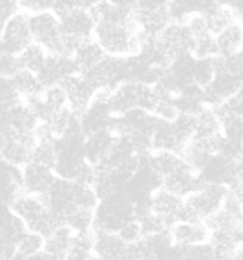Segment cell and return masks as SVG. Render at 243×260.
I'll use <instances>...</instances> for the list:
<instances>
[{
	"label": "cell",
	"instance_id": "21",
	"mask_svg": "<svg viewBox=\"0 0 243 260\" xmlns=\"http://www.w3.org/2000/svg\"><path fill=\"white\" fill-rule=\"evenodd\" d=\"M94 233V232H93ZM124 241L117 233H94V256L101 260H123L126 251Z\"/></svg>",
	"mask_w": 243,
	"mask_h": 260
},
{
	"label": "cell",
	"instance_id": "2",
	"mask_svg": "<svg viewBox=\"0 0 243 260\" xmlns=\"http://www.w3.org/2000/svg\"><path fill=\"white\" fill-rule=\"evenodd\" d=\"M228 192V186L201 183L196 191L185 197L183 221H205L221 209Z\"/></svg>",
	"mask_w": 243,
	"mask_h": 260
},
{
	"label": "cell",
	"instance_id": "11",
	"mask_svg": "<svg viewBox=\"0 0 243 260\" xmlns=\"http://www.w3.org/2000/svg\"><path fill=\"white\" fill-rule=\"evenodd\" d=\"M28 232L25 222L8 207L2 211V260H8L16 252L17 245Z\"/></svg>",
	"mask_w": 243,
	"mask_h": 260
},
{
	"label": "cell",
	"instance_id": "19",
	"mask_svg": "<svg viewBox=\"0 0 243 260\" xmlns=\"http://www.w3.org/2000/svg\"><path fill=\"white\" fill-rule=\"evenodd\" d=\"M73 181L57 177L50 190L43 196L49 209L53 213L59 215L62 220L64 215L73 208V203H72V201H73Z\"/></svg>",
	"mask_w": 243,
	"mask_h": 260
},
{
	"label": "cell",
	"instance_id": "9",
	"mask_svg": "<svg viewBox=\"0 0 243 260\" xmlns=\"http://www.w3.org/2000/svg\"><path fill=\"white\" fill-rule=\"evenodd\" d=\"M185 198L163 189L156 190L150 197V210L162 218L169 227L177 222L183 221Z\"/></svg>",
	"mask_w": 243,
	"mask_h": 260
},
{
	"label": "cell",
	"instance_id": "36",
	"mask_svg": "<svg viewBox=\"0 0 243 260\" xmlns=\"http://www.w3.org/2000/svg\"><path fill=\"white\" fill-rule=\"evenodd\" d=\"M41 98H42L43 104L46 105L48 111L51 114V117H53V115L55 114V112L68 108L67 93L66 91H64L62 84L54 85V86L44 88Z\"/></svg>",
	"mask_w": 243,
	"mask_h": 260
},
{
	"label": "cell",
	"instance_id": "17",
	"mask_svg": "<svg viewBox=\"0 0 243 260\" xmlns=\"http://www.w3.org/2000/svg\"><path fill=\"white\" fill-rule=\"evenodd\" d=\"M141 85L140 81H125L111 92L109 107L112 115L123 116L133 109H138Z\"/></svg>",
	"mask_w": 243,
	"mask_h": 260
},
{
	"label": "cell",
	"instance_id": "49",
	"mask_svg": "<svg viewBox=\"0 0 243 260\" xmlns=\"http://www.w3.org/2000/svg\"><path fill=\"white\" fill-rule=\"evenodd\" d=\"M236 167H237V172L239 178L243 177V153L241 154V156L236 160Z\"/></svg>",
	"mask_w": 243,
	"mask_h": 260
},
{
	"label": "cell",
	"instance_id": "47",
	"mask_svg": "<svg viewBox=\"0 0 243 260\" xmlns=\"http://www.w3.org/2000/svg\"><path fill=\"white\" fill-rule=\"evenodd\" d=\"M184 260H212L210 244L184 248Z\"/></svg>",
	"mask_w": 243,
	"mask_h": 260
},
{
	"label": "cell",
	"instance_id": "28",
	"mask_svg": "<svg viewBox=\"0 0 243 260\" xmlns=\"http://www.w3.org/2000/svg\"><path fill=\"white\" fill-rule=\"evenodd\" d=\"M215 37L216 43H217L218 56H232L243 49V31L238 22L234 23Z\"/></svg>",
	"mask_w": 243,
	"mask_h": 260
},
{
	"label": "cell",
	"instance_id": "14",
	"mask_svg": "<svg viewBox=\"0 0 243 260\" xmlns=\"http://www.w3.org/2000/svg\"><path fill=\"white\" fill-rule=\"evenodd\" d=\"M40 122L25 102L2 109V130H11L18 134H33Z\"/></svg>",
	"mask_w": 243,
	"mask_h": 260
},
{
	"label": "cell",
	"instance_id": "50",
	"mask_svg": "<svg viewBox=\"0 0 243 260\" xmlns=\"http://www.w3.org/2000/svg\"><path fill=\"white\" fill-rule=\"evenodd\" d=\"M238 23H239V25H241V28H242V31H243V17H241V18L238 19Z\"/></svg>",
	"mask_w": 243,
	"mask_h": 260
},
{
	"label": "cell",
	"instance_id": "43",
	"mask_svg": "<svg viewBox=\"0 0 243 260\" xmlns=\"http://www.w3.org/2000/svg\"><path fill=\"white\" fill-rule=\"evenodd\" d=\"M215 110L217 111L220 117L224 115H235L243 118V88L229 98L223 104H221L220 107L215 108Z\"/></svg>",
	"mask_w": 243,
	"mask_h": 260
},
{
	"label": "cell",
	"instance_id": "34",
	"mask_svg": "<svg viewBox=\"0 0 243 260\" xmlns=\"http://www.w3.org/2000/svg\"><path fill=\"white\" fill-rule=\"evenodd\" d=\"M63 223L70 227L75 234L78 233L91 232L93 229L94 223V213L81 209H72L64 215Z\"/></svg>",
	"mask_w": 243,
	"mask_h": 260
},
{
	"label": "cell",
	"instance_id": "29",
	"mask_svg": "<svg viewBox=\"0 0 243 260\" xmlns=\"http://www.w3.org/2000/svg\"><path fill=\"white\" fill-rule=\"evenodd\" d=\"M218 134H222V119L220 115L214 108L205 107L196 115V135L194 138H205V136Z\"/></svg>",
	"mask_w": 243,
	"mask_h": 260
},
{
	"label": "cell",
	"instance_id": "23",
	"mask_svg": "<svg viewBox=\"0 0 243 260\" xmlns=\"http://www.w3.org/2000/svg\"><path fill=\"white\" fill-rule=\"evenodd\" d=\"M188 143L183 141L173 128L172 122L160 119L152 139V152L155 150H169L181 154Z\"/></svg>",
	"mask_w": 243,
	"mask_h": 260
},
{
	"label": "cell",
	"instance_id": "20",
	"mask_svg": "<svg viewBox=\"0 0 243 260\" xmlns=\"http://www.w3.org/2000/svg\"><path fill=\"white\" fill-rule=\"evenodd\" d=\"M150 165L155 172L162 178L173 176V174L184 172L191 169V166L186 162L184 156L179 153L169 152V150H155L149 155ZM194 171V170H193Z\"/></svg>",
	"mask_w": 243,
	"mask_h": 260
},
{
	"label": "cell",
	"instance_id": "41",
	"mask_svg": "<svg viewBox=\"0 0 243 260\" xmlns=\"http://www.w3.org/2000/svg\"><path fill=\"white\" fill-rule=\"evenodd\" d=\"M2 92H0V97H2V109H9L18 105L24 102V99L17 90L12 79L8 78H2Z\"/></svg>",
	"mask_w": 243,
	"mask_h": 260
},
{
	"label": "cell",
	"instance_id": "4",
	"mask_svg": "<svg viewBox=\"0 0 243 260\" xmlns=\"http://www.w3.org/2000/svg\"><path fill=\"white\" fill-rule=\"evenodd\" d=\"M0 49L2 54L20 55L30 44L33 43L31 28H30V16L19 11L17 15L0 28Z\"/></svg>",
	"mask_w": 243,
	"mask_h": 260
},
{
	"label": "cell",
	"instance_id": "24",
	"mask_svg": "<svg viewBox=\"0 0 243 260\" xmlns=\"http://www.w3.org/2000/svg\"><path fill=\"white\" fill-rule=\"evenodd\" d=\"M106 56L108 55H106L104 49L99 46V43L93 37V39L85 40L84 42H81L75 51L73 59L75 64H77L78 73L84 74L102 62Z\"/></svg>",
	"mask_w": 243,
	"mask_h": 260
},
{
	"label": "cell",
	"instance_id": "37",
	"mask_svg": "<svg viewBox=\"0 0 243 260\" xmlns=\"http://www.w3.org/2000/svg\"><path fill=\"white\" fill-rule=\"evenodd\" d=\"M216 57L194 61L192 70V83L206 88L212 83L216 75Z\"/></svg>",
	"mask_w": 243,
	"mask_h": 260
},
{
	"label": "cell",
	"instance_id": "1",
	"mask_svg": "<svg viewBox=\"0 0 243 260\" xmlns=\"http://www.w3.org/2000/svg\"><path fill=\"white\" fill-rule=\"evenodd\" d=\"M10 209L25 222L28 231L49 237L57 227L63 223L59 215L53 213L43 196L24 192L10 205Z\"/></svg>",
	"mask_w": 243,
	"mask_h": 260
},
{
	"label": "cell",
	"instance_id": "8",
	"mask_svg": "<svg viewBox=\"0 0 243 260\" xmlns=\"http://www.w3.org/2000/svg\"><path fill=\"white\" fill-rule=\"evenodd\" d=\"M92 4L93 2H78L73 10L60 18L63 34L81 41L93 39L97 24L90 12Z\"/></svg>",
	"mask_w": 243,
	"mask_h": 260
},
{
	"label": "cell",
	"instance_id": "35",
	"mask_svg": "<svg viewBox=\"0 0 243 260\" xmlns=\"http://www.w3.org/2000/svg\"><path fill=\"white\" fill-rule=\"evenodd\" d=\"M44 245H46V238L43 235L28 231L19 240L16 252L23 258L29 260L32 256L42 253L44 251Z\"/></svg>",
	"mask_w": 243,
	"mask_h": 260
},
{
	"label": "cell",
	"instance_id": "42",
	"mask_svg": "<svg viewBox=\"0 0 243 260\" xmlns=\"http://www.w3.org/2000/svg\"><path fill=\"white\" fill-rule=\"evenodd\" d=\"M137 220L141 222L143 233H145V238L150 237V235L159 234V233L168 232L170 228L162 218L152 213V210L148 214H146L145 216L137 218Z\"/></svg>",
	"mask_w": 243,
	"mask_h": 260
},
{
	"label": "cell",
	"instance_id": "46",
	"mask_svg": "<svg viewBox=\"0 0 243 260\" xmlns=\"http://www.w3.org/2000/svg\"><path fill=\"white\" fill-rule=\"evenodd\" d=\"M18 4L20 11L31 16L37 15V13L51 11L54 2H50V0H19Z\"/></svg>",
	"mask_w": 243,
	"mask_h": 260
},
{
	"label": "cell",
	"instance_id": "6",
	"mask_svg": "<svg viewBox=\"0 0 243 260\" xmlns=\"http://www.w3.org/2000/svg\"><path fill=\"white\" fill-rule=\"evenodd\" d=\"M194 37L184 22H170L157 37V47L163 55L172 61L191 54Z\"/></svg>",
	"mask_w": 243,
	"mask_h": 260
},
{
	"label": "cell",
	"instance_id": "31",
	"mask_svg": "<svg viewBox=\"0 0 243 260\" xmlns=\"http://www.w3.org/2000/svg\"><path fill=\"white\" fill-rule=\"evenodd\" d=\"M72 203H73V208H75V209L95 213L99 203H100V198H99L98 193L95 192L94 187L91 184L74 183Z\"/></svg>",
	"mask_w": 243,
	"mask_h": 260
},
{
	"label": "cell",
	"instance_id": "3",
	"mask_svg": "<svg viewBox=\"0 0 243 260\" xmlns=\"http://www.w3.org/2000/svg\"><path fill=\"white\" fill-rule=\"evenodd\" d=\"M135 217V205L129 197L122 192L100 201L94 213V233H117L125 222Z\"/></svg>",
	"mask_w": 243,
	"mask_h": 260
},
{
	"label": "cell",
	"instance_id": "32",
	"mask_svg": "<svg viewBox=\"0 0 243 260\" xmlns=\"http://www.w3.org/2000/svg\"><path fill=\"white\" fill-rule=\"evenodd\" d=\"M48 56H49V53L42 46L35 42L30 44L20 55H18L22 70L33 72L36 74H39L44 67Z\"/></svg>",
	"mask_w": 243,
	"mask_h": 260
},
{
	"label": "cell",
	"instance_id": "40",
	"mask_svg": "<svg viewBox=\"0 0 243 260\" xmlns=\"http://www.w3.org/2000/svg\"><path fill=\"white\" fill-rule=\"evenodd\" d=\"M117 234L121 237V239L125 244H135L145 239V233H143L142 225L140 220L136 217L131 218L128 222H125L124 224L119 228Z\"/></svg>",
	"mask_w": 243,
	"mask_h": 260
},
{
	"label": "cell",
	"instance_id": "45",
	"mask_svg": "<svg viewBox=\"0 0 243 260\" xmlns=\"http://www.w3.org/2000/svg\"><path fill=\"white\" fill-rule=\"evenodd\" d=\"M184 23L186 24L187 28L190 29L191 32H192L193 37L205 35V34H210V31H209L206 16H205L203 12L192 13V15L187 17V19L185 20Z\"/></svg>",
	"mask_w": 243,
	"mask_h": 260
},
{
	"label": "cell",
	"instance_id": "18",
	"mask_svg": "<svg viewBox=\"0 0 243 260\" xmlns=\"http://www.w3.org/2000/svg\"><path fill=\"white\" fill-rule=\"evenodd\" d=\"M116 136L110 130H101L85 136L84 155L92 166L102 164L110 154Z\"/></svg>",
	"mask_w": 243,
	"mask_h": 260
},
{
	"label": "cell",
	"instance_id": "27",
	"mask_svg": "<svg viewBox=\"0 0 243 260\" xmlns=\"http://www.w3.org/2000/svg\"><path fill=\"white\" fill-rule=\"evenodd\" d=\"M176 104L180 114L196 116L206 107L204 88L191 83L176 97Z\"/></svg>",
	"mask_w": 243,
	"mask_h": 260
},
{
	"label": "cell",
	"instance_id": "48",
	"mask_svg": "<svg viewBox=\"0 0 243 260\" xmlns=\"http://www.w3.org/2000/svg\"><path fill=\"white\" fill-rule=\"evenodd\" d=\"M20 11L18 2L16 0H3L0 3V28Z\"/></svg>",
	"mask_w": 243,
	"mask_h": 260
},
{
	"label": "cell",
	"instance_id": "39",
	"mask_svg": "<svg viewBox=\"0 0 243 260\" xmlns=\"http://www.w3.org/2000/svg\"><path fill=\"white\" fill-rule=\"evenodd\" d=\"M222 135L229 142L243 146V118L235 115L221 116Z\"/></svg>",
	"mask_w": 243,
	"mask_h": 260
},
{
	"label": "cell",
	"instance_id": "44",
	"mask_svg": "<svg viewBox=\"0 0 243 260\" xmlns=\"http://www.w3.org/2000/svg\"><path fill=\"white\" fill-rule=\"evenodd\" d=\"M22 71L19 57L17 55H10V54H2L0 57V73L2 78H8L12 79Z\"/></svg>",
	"mask_w": 243,
	"mask_h": 260
},
{
	"label": "cell",
	"instance_id": "22",
	"mask_svg": "<svg viewBox=\"0 0 243 260\" xmlns=\"http://www.w3.org/2000/svg\"><path fill=\"white\" fill-rule=\"evenodd\" d=\"M23 189V169L2 161V201L4 207H10Z\"/></svg>",
	"mask_w": 243,
	"mask_h": 260
},
{
	"label": "cell",
	"instance_id": "12",
	"mask_svg": "<svg viewBox=\"0 0 243 260\" xmlns=\"http://www.w3.org/2000/svg\"><path fill=\"white\" fill-rule=\"evenodd\" d=\"M173 244L187 248L209 244L211 232L204 221H180L169 228Z\"/></svg>",
	"mask_w": 243,
	"mask_h": 260
},
{
	"label": "cell",
	"instance_id": "5",
	"mask_svg": "<svg viewBox=\"0 0 243 260\" xmlns=\"http://www.w3.org/2000/svg\"><path fill=\"white\" fill-rule=\"evenodd\" d=\"M37 145V138L33 134H18L11 130H2L0 155L2 161L20 167L31 162L32 150Z\"/></svg>",
	"mask_w": 243,
	"mask_h": 260
},
{
	"label": "cell",
	"instance_id": "13",
	"mask_svg": "<svg viewBox=\"0 0 243 260\" xmlns=\"http://www.w3.org/2000/svg\"><path fill=\"white\" fill-rule=\"evenodd\" d=\"M67 93L68 108L80 117L90 108L95 97L94 88L80 74H74L62 81Z\"/></svg>",
	"mask_w": 243,
	"mask_h": 260
},
{
	"label": "cell",
	"instance_id": "15",
	"mask_svg": "<svg viewBox=\"0 0 243 260\" xmlns=\"http://www.w3.org/2000/svg\"><path fill=\"white\" fill-rule=\"evenodd\" d=\"M57 179L55 170L29 162L23 167V189L24 192L36 196H44Z\"/></svg>",
	"mask_w": 243,
	"mask_h": 260
},
{
	"label": "cell",
	"instance_id": "26",
	"mask_svg": "<svg viewBox=\"0 0 243 260\" xmlns=\"http://www.w3.org/2000/svg\"><path fill=\"white\" fill-rule=\"evenodd\" d=\"M75 233L66 224L57 227L46 238L44 252L55 260H66Z\"/></svg>",
	"mask_w": 243,
	"mask_h": 260
},
{
	"label": "cell",
	"instance_id": "38",
	"mask_svg": "<svg viewBox=\"0 0 243 260\" xmlns=\"http://www.w3.org/2000/svg\"><path fill=\"white\" fill-rule=\"evenodd\" d=\"M191 54L197 60L217 57L218 49L217 43H216V37L211 34H205V35L194 37Z\"/></svg>",
	"mask_w": 243,
	"mask_h": 260
},
{
	"label": "cell",
	"instance_id": "10",
	"mask_svg": "<svg viewBox=\"0 0 243 260\" xmlns=\"http://www.w3.org/2000/svg\"><path fill=\"white\" fill-rule=\"evenodd\" d=\"M198 176L203 183L220 184L228 187H231L239 179L236 161L222 155L212 156Z\"/></svg>",
	"mask_w": 243,
	"mask_h": 260
},
{
	"label": "cell",
	"instance_id": "33",
	"mask_svg": "<svg viewBox=\"0 0 243 260\" xmlns=\"http://www.w3.org/2000/svg\"><path fill=\"white\" fill-rule=\"evenodd\" d=\"M59 140L55 141H39L32 150L31 161L40 165L55 169L59 160Z\"/></svg>",
	"mask_w": 243,
	"mask_h": 260
},
{
	"label": "cell",
	"instance_id": "25",
	"mask_svg": "<svg viewBox=\"0 0 243 260\" xmlns=\"http://www.w3.org/2000/svg\"><path fill=\"white\" fill-rule=\"evenodd\" d=\"M206 16L209 31L211 35H218L232 24L238 22L237 16L232 11L228 3L211 2L206 11L204 12Z\"/></svg>",
	"mask_w": 243,
	"mask_h": 260
},
{
	"label": "cell",
	"instance_id": "7",
	"mask_svg": "<svg viewBox=\"0 0 243 260\" xmlns=\"http://www.w3.org/2000/svg\"><path fill=\"white\" fill-rule=\"evenodd\" d=\"M30 28L33 42L42 46L49 54L55 51L63 36L61 20L53 11L30 16Z\"/></svg>",
	"mask_w": 243,
	"mask_h": 260
},
{
	"label": "cell",
	"instance_id": "30",
	"mask_svg": "<svg viewBox=\"0 0 243 260\" xmlns=\"http://www.w3.org/2000/svg\"><path fill=\"white\" fill-rule=\"evenodd\" d=\"M12 81L24 101L40 97L44 91V86L41 83L39 75L33 72L22 70L12 78Z\"/></svg>",
	"mask_w": 243,
	"mask_h": 260
},
{
	"label": "cell",
	"instance_id": "16",
	"mask_svg": "<svg viewBox=\"0 0 243 260\" xmlns=\"http://www.w3.org/2000/svg\"><path fill=\"white\" fill-rule=\"evenodd\" d=\"M78 73L77 64L73 57H64L49 54L47 62L41 70L39 78L44 88L62 84L63 80Z\"/></svg>",
	"mask_w": 243,
	"mask_h": 260
}]
</instances>
